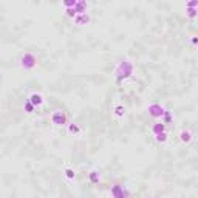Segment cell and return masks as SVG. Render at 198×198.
<instances>
[{"label": "cell", "instance_id": "cell-1", "mask_svg": "<svg viewBox=\"0 0 198 198\" xmlns=\"http://www.w3.org/2000/svg\"><path fill=\"white\" fill-rule=\"evenodd\" d=\"M132 74H133V64H132V62H129V60L121 62V64L118 65L116 71H115V76H116V79H118V80H121V79H127V77H130Z\"/></svg>", "mask_w": 198, "mask_h": 198}, {"label": "cell", "instance_id": "cell-2", "mask_svg": "<svg viewBox=\"0 0 198 198\" xmlns=\"http://www.w3.org/2000/svg\"><path fill=\"white\" fill-rule=\"evenodd\" d=\"M36 57H34V54H31V53H25L22 57H20V65H22V68H25V70H31V68H34L36 67Z\"/></svg>", "mask_w": 198, "mask_h": 198}, {"label": "cell", "instance_id": "cell-3", "mask_svg": "<svg viewBox=\"0 0 198 198\" xmlns=\"http://www.w3.org/2000/svg\"><path fill=\"white\" fill-rule=\"evenodd\" d=\"M51 121H53V124H56V126H64L65 121H67V118H65L64 112L56 110V112H53V115H51Z\"/></svg>", "mask_w": 198, "mask_h": 198}, {"label": "cell", "instance_id": "cell-4", "mask_svg": "<svg viewBox=\"0 0 198 198\" xmlns=\"http://www.w3.org/2000/svg\"><path fill=\"white\" fill-rule=\"evenodd\" d=\"M149 112H150V115L153 116V118H163L164 116V109L159 105V104H150V107H149Z\"/></svg>", "mask_w": 198, "mask_h": 198}, {"label": "cell", "instance_id": "cell-5", "mask_svg": "<svg viewBox=\"0 0 198 198\" xmlns=\"http://www.w3.org/2000/svg\"><path fill=\"white\" fill-rule=\"evenodd\" d=\"M28 101L34 105V107H40L45 101H43V96L40 94V93H33L30 97H28Z\"/></svg>", "mask_w": 198, "mask_h": 198}, {"label": "cell", "instance_id": "cell-6", "mask_svg": "<svg viewBox=\"0 0 198 198\" xmlns=\"http://www.w3.org/2000/svg\"><path fill=\"white\" fill-rule=\"evenodd\" d=\"M112 195H113L115 198H127V192H126L124 187L119 186V184H115V186L112 187Z\"/></svg>", "mask_w": 198, "mask_h": 198}, {"label": "cell", "instance_id": "cell-7", "mask_svg": "<svg viewBox=\"0 0 198 198\" xmlns=\"http://www.w3.org/2000/svg\"><path fill=\"white\" fill-rule=\"evenodd\" d=\"M113 115H115V116H118V118L124 116V115H126V107H124L122 104L116 102V104L113 105Z\"/></svg>", "mask_w": 198, "mask_h": 198}, {"label": "cell", "instance_id": "cell-8", "mask_svg": "<svg viewBox=\"0 0 198 198\" xmlns=\"http://www.w3.org/2000/svg\"><path fill=\"white\" fill-rule=\"evenodd\" d=\"M164 129H166V124H164V122H156V124H153V127H152V133H153L155 136H158V135L164 133Z\"/></svg>", "mask_w": 198, "mask_h": 198}, {"label": "cell", "instance_id": "cell-9", "mask_svg": "<svg viewBox=\"0 0 198 198\" xmlns=\"http://www.w3.org/2000/svg\"><path fill=\"white\" fill-rule=\"evenodd\" d=\"M179 139L184 142V144H189L192 141V133L189 130H181L179 132Z\"/></svg>", "mask_w": 198, "mask_h": 198}, {"label": "cell", "instance_id": "cell-10", "mask_svg": "<svg viewBox=\"0 0 198 198\" xmlns=\"http://www.w3.org/2000/svg\"><path fill=\"white\" fill-rule=\"evenodd\" d=\"M64 175H65V178L70 179V181L74 179V170H73L71 167H65V169H64Z\"/></svg>", "mask_w": 198, "mask_h": 198}, {"label": "cell", "instance_id": "cell-11", "mask_svg": "<svg viewBox=\"0 0 198 198\" xmlns=\"http://www.w3.org/2000/svg\"><path fill=\"white\" fill-rule=\"evenodd\" d=\"M167 139H169V138H167V133H166V132L156 136V141H158V142H166Z\"/></svg>", "mask_w": 198, "mask_h": 198}, {"label": "cell", "instance_id": "cell-12", "mask_svg": "<svg viewBox=\"0 0 198 198\" xmlns=\"http://www.w3.org/2000/svg\"><path fill=\"white\" fill-rule=\"evenodd\" d=\"M25 109H27V113H33V110H34V105H33L30 101H27V102H25Z\"/></svg>", "mask_w": 198, "mask_h": 198}, {"label": "cell", "instance_id": "cell-13", "mask_svg": "<svg viewBox=\"0 0 198 198\" xmlns=\"http://www.w3.org/2000/svg\"><path fill=\"white\" fill-rule=\"evenodd\" d=\"M90 179H91L93 183H97V181H99V178H97V172H91V173H90Z\"/></svg>", "mask_w": 198, "mask_h": 198}, {"label": "cell", "instance_id": "cell-14", "mask_svg": "<svg viewBox=\"0 0 198 198\" xmlns=\"http://www.w3.org/2000/svg\"><path fill=\"white\" fill-rule=\"evenodd\" d=\"M76 20H77V23H82V22L88 20V17H87V14H82V16H80V17H77Z\"/></svg>", "mask_w": 198, "mask_h": 198}, {"label": "cell", "instance_id": "cell-15", "mask_svg": "<svg viewBox=\"0 0 198 198\" xmlns=\"http://www.w3.org/2000/svg\"><path fill=\"white\" fill-rule=\"evenodd\" d=\"M70 132H71V133H77V132H79V127H77L76 124H74V126H70Z\"/></svg>", "mask_w": 198, "mask_h": 198}, {"label": "cell", "instance_id": "cell-16", "mask_svg": "<svg viewBox=\"0 0 198 198\" xmlns=\"http://www.w3.org/2000/svg\"><path fill=\"white\" fill-rule=\"evenodd\" d=\"M187 14H189V17H195V16H196V11H193V10H189V13H187Z\"/></svg>", "mask_w": 198, "mask_h": 198}]
</instances>
